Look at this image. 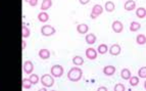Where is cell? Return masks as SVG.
Wrapping results in <instances>:
<instances>
[{"label": "cell", "mask_w": 146, "mask_h": 91, "mask_svg": "<svg viewBox=\"0 0 146 91\" xmlns=\"http://www.w3.org/2000/svg\"><path fill=\"white\" fill-rule=\"evenodd\" d=\"M113 89H115V91H125L126 87H125V85H124V84L118 83V84H115V86L113 87Z\"/></svg>", "instance_id": "29"}, {"label": "cell", "mask_w": 146, "mask_h": 91, "mask_svg": "<svg viewBox=\"0 0 146 91\" xmlns=\"http://www.w3.org/2000/svg\"><path fill=\"white\" fill-rule=\"evenodd\" d=\"M30 34H31V32H30L29 28H27L25 23H23V27H22V37H23V39L29 38V37H30Z\"/></svg>", "instance_id": "18"}, {"label": "cell", "mask_w": 146, "mask_h": 91, "mask_svg": "<svg viewBox=\"0 0 146 91\" xmlns=\"http://www.w3.org/2000/svg\"><path fill=\"white\" fill-rule=\"evenodd\" d=\"M124 8L127 11H131L136 8V2L134 0H126L125 4H124Z\"/></svg>", "instance_id": "10"}, {"label": "cell", "mask_w": 146, "mask_h": 91, "mask_svg": "<svg viewBox=\"0 0 146 91\" xmlns=\"http://www.w3.org/2000/svg\"><path fill=\"white\" fill-rule=\"evenodd\" d=\"M131 76H132V74H131V71L129 69H123V70L120 71V77H122V79H124V80H129Z\"/></svg>", "instance_id": "16"}, {"label": "cell", "mask_w": 146, "mask_h": 91, "mask_svg": "<svg viewBox=\"0 0 146 91\" xmlns=\"http://www.w3.org/2000/svg\"><path fill=\"white\" fill-rule=\"evenodd\" d=\"M79 2L81 3L82 5H86L90 2V0H79Z\"/></svg>", "instance_id": "31"}, {"label": "cell", "mask_w": 146, "mask_h": 91, "mask_svg": "<svg viewBox=\"0 0 146 91\" xmlns=\"http://www.w3.org/2000/svg\"><path fill=\"white\" fill-rule=\"evenodd\" d=\"M73 63H74L75 66L81 67V66H83V63H84V59H83V57H81L80 55H77L73 58Z\"/></svg>", "instance_id": "23"}, {"label": "cell", "mask_w": 146, "mask_h": 91, "mask_svg": "<svg viewBox=\"0 0 146 91\" xmlns=\"http://www.w3.org/2000/svg\"><path fill=\"white\" fill-rule=\"evenodd\" d=\"M111 28H113V31L115 33L120 34L123 32L124 26L123 24H122V22H120V20H115V22H113V24H111Z\"/></svg>", "instance_id": "6"}, {"label": "cell", "mask_w": 146, "mask_h": 91, "mask_svg": "<svg viewBox=\"0 0 146 91\" xmlns=\"http://www.w3.org/2000/svg\"><path fill=\"white\" fill-rule=\"evenodd\" d=\"M136 42H137V44H139V45H144L146 42V37L144 34H139V35H137V37H136Z\"/></svg>", "instance_id": "25"}, {"label": "cell", "mask_w": 146, "mask_h": 91, "mask_svg": "<svg viewBox=\"0 0 146 91\" xmlns=\"http://www.w3.org/2000/svg\"><path fill=\"white\" fill-rule=\"evenodd\" d=\"M89 31V27L86 24H80L77 26V32L79 34H86Z\"/></svg>", "instance_id": "13"}, {"label": "cell", "mask_w": 146, "mask_h": 91, "mask_svg": "<svg viewBox=\"0 0 146 91\" xmlns=\"http://www.w3.org/2000/svg\"><path fill=\"white\" fill-rule=\"evenodd\" d=\"M23 70L25 72V74L27 75H30V74L33 73V70H34V65L31 61H26L24 63L23 65Z\"/></svg>", "instance_id": "8"}, {"label": "cell", "mask_w": 146, "mask_h": 91, "mask_svg": "<svg viewBox=\"0 0 146 91\" xmlns=\"http://www.w3.org/2000/svg\"><path fill=\"white\" fill-rule=\"evenodd\" d=\"M115 8V5L113 1H107L104 5V9L107 11V13H113Z\"/></svg>", "instance_id": "21"}, {"label": "cell", "mask_w": 146, "mask_h": 91, "mask_svg": "<svg viewBox=\"0 0 146 91\" xmlns=\"http://www.w3.org/2000/svg\"><path fill=\"white\" fill-rule=\"evenodd\" d=\"M64 68L62 66H59V65H54L50 69V74H51V76L54 77V78H60L64 75Z\"/></svg>", "instance_id": "3"}, {"label": "cell", "mask_w": 146, "mask_h": 91, "mask_svg": "<svg viewBox=\"0 0 146 91\" xmlns=\"http://www.w3.org/2000/svg\"><path fill=\"white\" fill-rule=\"evenodd\" d=\"M85 54H86V57H87L88 59H90V61H94V59L97 58V51L92 47L87 48Z\"/></svg>", "instance_id": "7"}, {"label": "cell", "mask_w": 146, "mask_h": 91, "mask_svg": "<svg viewBox=\"0 0 146 91\" xmlns=\"http://www.w3.org/2000/svg\"><path fill=\"white\" fill-rule=\"evenodd\" d=\"M82 77H83V71L79 67H74L67 73V79L72 82L80 81L82 79Z\"/></svg>", "instance_id": "1"}, {"label": "cell", "mask_w": 146, "mask_h": 91, "mask_svg": "<svg viewBox=\"0 0 146 91\" xmlns=\"http://www.w3.org/2000/svg\"><path fill=\"white\" fill-rule=\"evenodd\" d=\"M24 1H25V2H29V1H30V0H24Z\"/></svg>", "instance_id": "34"}, {"label": "cell", "mask_w": 146, "mask_h": 91, "mask_svg": "<svg viewBox=\"0 0 146 91\" xmlns=\"http://www.w3.org/2000/svg\"><path fill=\"white\" fill-rule=\"evenodd\" d=\"M49 20V15L46 11H41V13L38 15V20L41 22V23H46Z\"/></svg>", "instance_id": "15"}, {"label": "cell", "mask_w": 146, "mask_h": 91, "mask_svg": "<svg viewBox=\"0 0 146 91\" xmlns=\"http://www.w3.org/2000/svg\"><path fill=\"white\" fill-rule=\"evenodd\" d=\"M108 51H109V53L111 54V55L117 56L120 53L122 48H120V46L119 45V44H113V45L108 48Z\"/></svg>", "instance_id": "9"}, {"label": "cell", "mask_w": 146, "mask_h": 91, "mask_svg": "<svg viewBox=\"0 0 146 91\" xmlns=\"http://www.w3.org/2000/svg\"><path fill=\"white\" fill-rule=\"evenodd\" d=\"M123 1H126V0H123Z\"/></svg>", "instance_id": "35"}, {"label": "cell", "mask_w": 146, "mask_h": 91, "mask_svg": "<svg viewBox=\"0 0 146 91\" xmlns=\"http://www.w3.org/2000/svg\"><path fill=\"white\" fill-rule=\"evenodd\" d=\"M136 15L139 18H144L146 15V10L144 7H139L136 9Z\"/></svg>", "instance_id": "24"}, {"label": "cell", "mask_w": 146, "mask_h": 91, "mask_svg": "<svg viewBox=\"0 0 146 91\" xmlns=\"http://www.w3.org/2000/svg\"><path fill=\"white\" fill-rule=\"evenodd\" d=\"M32 85L33 84L31 83V81L29 80V78H24L23 80H22V87H23V89H31Z\"/></svg>", "instance_id": "20"}, {"label": "cell", "mask_w": 146, "mask_h": 91, "mask_svg": "<svg viewBox=\"0 0 146 91\" xmlns=\"http://www.w3.org/2000/svg\"><path fill=\"white\" fill-rule=\"evenodd\" d=\"M56 33V30L50 25H44L42 26L41 28V34L45 37H49V36H52Z\"/></svg>", "instance_id": "4"}, {"label": "cell", "mask_w": 146, "mask_h": 91, "mask_svg": "<svg viewBox=\"0 0 146 91\" xmlns=\"http://www.w3.org/2000/svg\"><path fill=\"white\" fill-rule=\"evenodd\" d=\"M29 4L31 5V6H36L37 4H38V0H30V1H29Z\"/></svg>", "instance_id": "30"}, {"label": "cell", "mask_w": 146, "mask_h": 91, "mask_svg": "<svg viewBox=\"0 0 146 91\" xmlns=\"http://www.w3.org/2000/svg\"><path fill=\"white\" fill-rule=\"evenodd\" d=\"M138 77L142 79H145L146 78V68L145 67H142L138 70Z\"/></svg>", "instance_id": "28"}, {"label": "cell", "mask_w": 146, "mask_h": 91, "mask_svg": "<svg viewBox=\"0 0 146 91\" xmlns=\"http://www.w3.org/2000/svg\"><path fill=\"white\" fill-rule=\"evenodd\" d=\"M140 29H141L140 23L136 22V20H133V22L131 23V25H130V31H131V32H137V31L140 30Z\"/></svg>", "instance_id": "19"}, {"label": "cell", "mask_w": 146, "mask_h": 91, "mask_svg": "<svg viewBox=\"0 0 146 91\" xmlns=\"http://www.w3.org/2000/svg\"><path fill=\"white\" fill-rule=\"evenodd\" d=\"M40 81H41V84L44 87L49 88V87H52L54 85V77H52L49 74H45L41 77Z\"/></svg>", "instance_id": "2"}, {"label": "cell", "mask_w": 146, "mask_h": 91, "mask_svg": "<svg viewBox=\"0 0 146 91\" xmlns=\"http://www.w3.org/2000/svg\"><path fill=\"white\" fill-rule=\"evenodd\" d=\"M107 50H108L107 45H106V44H104V43L99 44V45H98V47H97V52L99 53V54H105V53L107 52Z\"/></svg>", "instance_id": "22"}, {"label": "cell", "mask_w": 146, "mask_h": 91, "mask_svg": "<svg viewBox=\"0 0 146 91\" xmlns=\"http://www.w3.org/2000/svg\"><path fill=\"white\" fill-rule=\"evenodd\" d=\"M51 6H52V0H43L41 4V9L42 11H45V10L49 9Z\"/></svg>", "instance_id": "17"}, {"label": "cell", "mask_w": 146, "mask_h": 91, "mask_svg": "<svg viewBox=\"0 0 146 91\" xmlns=\"http://www.w3.org/2000/svg\"><path fill=\"white\" fill-rule=\"evenodd\" d=\"M29 80L31 81V83L33 84V85H36V84L39 83V76L38 75H36V74H30V77H29Z\"/></svg>", "instance_id": "27"}, {"label": "cell", "mask_w": 146, "mask_h": 91, "mask_svg": "<svg viewBox=\"0 0 146 91\" xmlns=\"http://www.w3.org/2000/svg\"><path fill=\"white\" fill-rule=\"evenodd\" d=\"M129 83L132 87L137 86L139 84V77L137 76H131L130 79H129Z\"/></svg>", "instance_id": "26"}, {"label": "cell", "mask_w": 146, "mask_h": 91, "mask_svg": "<svg viewBox=\"0 0 146 91\" xmlns=\"http://www.w3.org/2000/svg\"><path fill=\"white\" fill-rule=\"evenodd\" d=\"M98 91H107V88L104 86H101V87H98Z\"/></svg>", "instance_id": "33"}, {"label": "cell", "mask_w": 146, "mask_h": 91, "mask_svg": "<svg viewBox=\"0 0 146 91\" xmlns=\"http://www.w3.org/2000/svg\"><path fill=\"white\" fill-rule=\"evenodd\" d=\"M85 40H86V43L87 44L93 45V44L96 42V36H95V34H93V33L87 34L86 37H85Z\"/></svg>", "instance_id": "12"}, {"label": "cell", "mask_w": 146, "mask_h": 91, "mask_svg": "<svg viewBox=\"0 0 146 91\" xmlns=\"http://www.w3.org/2000/svg\"><path fill=\"white\" fill-rule=\"evenodd\" d=\"M103 7L100 4H95L92 8V11H91V15H90V18L92 20H95V18L99 16L100 15H102L103 13Z\"/></svg>", "instance_id": "5"}, {"label": "cell", "mask_w": 146, "mask_h": 91, "mask_svg": "<svg viewBox=\"0 0 146 91\" xmlns=\"http://www.w3.org/2000/svg\"><path fill=\"white\" fill-rule=\"evenodd\" d=\"M115 71H117V69L113 66H106L103 68V74L105 76H113L115 75Z\"/></svg>", "instance_id": "11"}, {"label": "cell", "mask_w": 146, "mask_h": 91, "mask_svg": "<svg viewBox=\"0 0 146 91\" xmlns=\"http://www.w3.org/2000/svg\"><path fill=\"white\" fill-rule=\"evenodd\" d=\"M39 57L41 58V59H48L50 57V51L48 49H41V50H39Z\"/></svg>", "instance_id": "14"}, {"label": "cell", "mask_w": 146, "mask_h": 91, "mask_svg": "<svg viewBox=\"0 0 146 91\" xmlns=\"http://www.w3.org/2000/svg\"><path fill=\"white\" fill-rule=\"evenodd\" d=\"M26 47H27V43H26V41H25V39H23L22 40V49H26Z\"/></svg>", "instance_id": "32"}]
</instances>
